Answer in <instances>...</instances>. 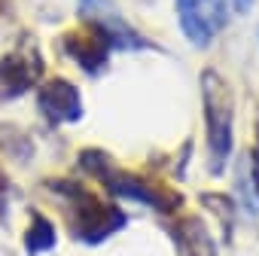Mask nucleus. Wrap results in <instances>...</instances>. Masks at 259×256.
<instances>
[{
	"instance_id": "11",
	"label": "nucleus",
	"mask_w": 259,
	"mask_h": 256,
	"mask_svg": "<svg viewBox=\"0 0 259 256\" xmlns=\"http://www.w3.org/2000/svg\"><path fill=\"white\" fill-rule=\"evenodd\" d=\"M232 4H235V10H241V13H247V10L253 7V0H232Z\"/></svg>"
},
{
	"instance_id": "5",
	"label": "nucleus",
	"mask_w": 259,
	"mask_h": 256,
	"mask_svg": "<svg viewBox=\"0 0 259 256\" xmlns=\"http://www.w3.org/2000/svg\"><path fill=\"white\" fill-rule=\"evenodd\" d=\"M61 46H64L67 55H70L85 73H92V76L107 67L110 49H107V43H104L98 34H79V31H73V34L61 37Z\"/></svg>"
},
{
	"instance_id": "8",
	"label": "nucleus",
	"mask_w": 259,
	"mask_h": 256,
	"mask_svg": "<svg viewBox=\"0 0 259 256\" xmlns=\"http://www.w3.org/2000/svg\"><path fill=\"white\" fill-rule=\"evenodd\" d=\"M55 247V226L43 217H34L31 229L25 232V250L28 253H46Z\"/></svg>"
},
{
	"instance_id": "6",
	"label": "nucleus",
	"mask_w": 259,
	"mask_h": 256,
	"mask_svg": "<svg viewBox=\"0 0 259 256\" xmlns=\"http://www.w3.org/2000/svg\"><path fill=\"white\" fill-rule=\"evenodd\" d=\"M238 195H241V204L244 207L259 210V156H244L241 159Z\"/></svg>"
},
{
	"instance_id": "7",
	"label": "nucleus",
	"mask_w": 259,
	"mask_h": 256,
	"mask_svg": "<svg viewBox=\"0 0 259 256\" xmlns=\"http://www.w3.org/2000/svg\"><path fill=\"white\" fill-rule=\"evenodd\" d=\"M110 189H113V195H119V198H132V201H144V204H150V207H162L156 189H150L141 177L122 174V177L110 180Z\"/></svg>"
},
{
	"instance_id": "1",
	"label": "nucleus",
	"mask_w": 259,
	"mask_h": 256,
	"mask_svg": "<svg viewBox=\"0 0 259 256\" xmlns=\"http://www.w3.org/2000/svg\"><path fill=\"white\" fill-rule=\"evenodd\" d=\"M204 116H207V147L210 171L223 174L232 156V92L217 73H204Z\"/></svg>"
},
{
	"instance_id": "10",
	"label": "nucleus",
	"mask_w": 259,
	"mask_h": 256,
	"mask_svg": "<svg viewBox=\"0 0 259 256\" xmlns=\"http://www.w3.org/2000/svg\"><path fill=\"white\" fill-rule=\"evenodd\" d=\"M79 165H82L85 171H92L95 177H101V174H107V171H110V159H107L101 150H85V153H82V159H79Z\"/></svg>"
},
{
	"instance_id": "12",
	"label": "nucleus",
	"mask_w": 259,
	"mask_h": 256,
	"mask_svg": "<svg viewBox=\"0 0 259 256\" xmlns=\"http://www.w3.org/2000/svg\"><path fill=\"white\" fill-rule=\"evenodd\" d=\"M256 138H259V113H256Z\"/></svg>"
},
{
	"instance_id": "3",
	"label": "nucleus",
	"mask_w": 259,
	"mask_h": 256,
	"mask_svg": "<svg viewBox=\"0 0 259 256\" xmlns=\"http://www.w3.org/2000/svg\"><path fill=\"white\" fill-rule=\"evenodd\" d=\"M40 113L52 122V125H61V122H76L82 116V98L76 92L73 82L55 76V79H46L40 86Z\"/></svg>"
},
{
	"instance_id": "9",
	"label": "nucleus",
	"mask_w": 259,
	"mask_h": 256,
	"mask_svg": "<svg viewBox=\"0 0 259 256\" xmlns=\"http://www.w3.org/2000/svg\"><path fill=\"white\" fill-rule=\"evenodd\" d=\"M186 232V244H189V256H213V241L207 235V229L198 220H189L183 226Z\"/></svg>"
},
{
	"instance_id": "2",
	"label": "nucleus",
	"mask_w": 259,
	"mask_h": 256,
	"mask_svg": "<svg viewBox=\"0 0 259 256\" xmlns=\"http://www.w3.org/2000/svg\"><path fill=\"white\" fill-rule=\"evenodd\" d=\"M177 19L192 46H207L229 22L223 0H177Z\"/></svg>"
},
{
	"instance_id": "4",
	"label": "nucleus",
	"mask_w": 259,
	"mask_h": 256,
	"mask_svg": "<svg viewBox=\"0 0 259 256\" xmlns=\"http://www.w3.org/2000/svg\"><path fill=\"white\" fill-rule=\"evenodd\" d=\"M40 70H43V64L37 58L31 61V55H22V52L4 55L0 58V101H13V98L25 95Z\"/></svg>"
}]
</instances>
